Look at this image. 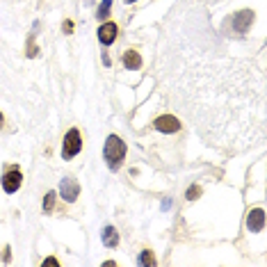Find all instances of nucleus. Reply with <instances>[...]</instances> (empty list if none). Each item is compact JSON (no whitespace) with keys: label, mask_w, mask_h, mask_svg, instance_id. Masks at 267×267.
Listing matches in <instances>:
<instances>
[{"label":"nucleus","mask_w":267,"mask_h":267,"mask_svg":"<svg viewBox=\"0 0 267 267\" xmlns=\"http://www.w3.org/2000/svg\"><path fill=\"white\" fill-rule=\"evenodd\" d=\"M124 155H126V144L117 137V135H110L108 142H105V160H108V167L112 171H117L124 162Z\"/></svg>","instance_id":"1"},{"label":"nucleus","mask_w":267,"mask_h":267,"mask_svg":"<svg viewBox=\"0 0 267 267\" xmlns=\"http://www.w3.org/2000/svg\"><path fill=\"white\" fill-rule=\"evenodd\" d=\"M80 148H82V137H80V130L78 128H71L69 133L64 135V146H62V158L64 160H71L80 153Z\"/></svg>","instance_id":"2"},{"label":"nucleus","mask_w":267,"mask_h":267,"mask_svg":"<svg viewBox=\"0 0 267 267\" xmlns=\"http://www.w3.org/2000/svg\"><path fill=\"white\" fill-rule=\"evenodd\" d=\"M59 194H62V199L64 201H69V203H73L75 199H78V194H80V185H78V181L75 178H64L62 181V185H59Z\"/></svg>","instance_id":"3"},{"label":"nucleus","mask_w":267,"mask_h":267,"mask_svg":"<svg viewBox=\"0 0 267 267\" xmlns=\"http://www.w3.org/2000/svg\"><path fill=\"white\" fill-rule=\"evenodd\" d=\"M19 188H21V169L14 167L10 171H5V176H3V190L7 194H14Z\"/></svg>","instance_id":"4"},{"label":"nucleus","mask_w":267,"mask_h":267,"mask_svg":"<svg viewBox=\"0 0 267 267\" xmlns=\"http://www.w3.org/2000/svg\"><path fill=\"white\" fill-rule=\"evenodd\" d=\"M155 128L160 133H178L181 130V121L176 117H171V114H164V117L155 119Z\"/></svg>","instance_id":"5"},{"label":"nucleus","mask_w":267,"mask_h":267,"mask_svg":"<svg viewBox=\"0 0 267 267\" xmlns=\"http://www.w3.org/2000/svg\"><path fill=\"white\" fill-rule=\"evenodd\" d=\"M117 32H119L117 23H103L99 28V41L105 44V46H110L114 39H117Z\"/></svg>","instance_id":"6"},{"label":"nucleus","mask_w":267,"mask_h":267,"mask_svg":"<svg viewBox=\"0 0 267 267\" xmlns=\"http://www.w3.org/2000/svg\"><path fill=\"white\" fill-rule=\"evenodd\" d=\"M247 226H249V231H251V233L262 231V226H265V213H262L260 208L249 213V217H247Z\"/></svg>","instance_id":"7"},{"label":"nucleus","mask_w":267,"mask_h":267,"mask_svg":"<svg viewBox=\"0 0 267 267\" xmlns=\"http://www.w3.org/2000/svg\"><path fill=\"white\" fill-rule=\"evenodd\" d=\"M124 66L130 69V71L142 69V55H139L137 50H126L124 53Z\"/></svg>","instance_id":"8"},{"label":"nucleus","mask_w":267,"mask_h":267,"mask_svg":"<svg viewBox=\"0 0 267 267\" xmlns=\"http://www.w3.org/2000/svg\"><path fill=\"white\" fill-rule=\"evenodd\" d=\"M253 21V12H240V14L235 16V21H233V28H235V32H244V30L249 28V23Z\"/></svg>","instance_id":"9"},{"label":"nucleus","mask_w":267,"mask_h":267,"mask_svg":"<svg viewBox=\"0 0 267 267\" xmlns=\"http://www.w3.org/2000/svg\"><path fill=\"white\" fill-rule=\"evenodd\" d=\"M103 244L105 247H117L119 244V233L114 226H105L103 228Z\"/></svg>","instance_id":"10"},{"label":"nucleus","mask_w":267,"mask_h":267,"mask_svg":"<svg viewBox=\"0 0 267 267\" xmlns=\"http://www.w3.org/2000/svg\"><path fill=\"white\" fill-rule=\"evenodd\" d=\"M137 262H139V265H151V267H153L155 258H153V253H151V251H142V256L137 258Z\"/></svg>","instance_id":"11"},{"label":"nucleus","mask_w":267,"mask_h":267,"mask_svg":"<svg viewBox=\"0 0 267 267\" xmlns=\"http://www.w3.org/2000/svg\"><path fill=\"white\" fill-rule=\"evenodd\" d=\"M55 208V192H48L44 197V213H50Z\"/></svg>","instance_id":"12"},{"label":"nucleus","mask_w":267,"mask_h":267,"mask_svg":"<svg viewBox=\"0 0 267 267\" xmlns=\"http://www.w3.org/2000/svg\"><path fill=\"white\" fill-rule=\"evenodd\" d=\"M110 7H112V0H103L99 5V14L96 16H99V19H105V16L110 14Z\"/></svg>","instance_id":"13"},{"label":"nucleus","mask_w":267,"mask_h":267,"mask_svg":"<svg viewBox=\"0 0 267 267\" xmlns=\"http://www.w3.org/2000/svg\"><path fill=\"white\" fill-rule=\"evenodd\" d=\"M199 194H201V188H197V185H192V188L188 190V199H190V201H194V199H199Z\"/></svg>","instance_id":"14"},{"label":"nucleus","mask_w":267,"mask_h":267,"mask_svg":"<svg viewBox=\"0 0 267 267\" xmlns=\"http://www.w3.org/2000/svg\"><path fill=\"white\" fill-rule=\"evenodd\" d=\"M28 57H37V46L32 44V41L28 44Z\"/></svg>","instance_id":"15"},{"label":"nucleus","mask_w":267,"mask_h":267,"mask_svg":"<svg viewBox=\"0 0 267 267\" xmlns=\"http://www.w3.org/2000/svg\"><path fill=\"white\" fill-rule=\"evenodd\" d=\"M62 28H64V32L69 35L71 30H73V21H64V25H62Z\"/></svg>","instance_id":"16"},{"label":"nucleus","mask_w":267,"mask_h":267,"mask_svg":"<svg viewBox=\"0 0 267 267\" xmlns=\"http://www.w3.org/2000/svg\"><path fill=\"white\" fill-rule=\"evenodd\" d=\"M50 265H59V262L55 260V258H46V260H44V267H50Z\"/></svg>","instance_id":"17"},{"label":"nucleus","mask_w":267,"mask_h":267,"mask_svg":"<svg viewBox=\"0 0 267 267\" xmlns=\"http://www.w3.org/2000/svg\"><path fill=\"white\" fill-rule=\"evenodd\" d=\"M3 124H5V119H3V114H0V128H3Z\"/></svg>","instance_id":"18"},{"label":"nucleus","mask_w":267,"mask_h":267,"mask_svg":"<svg viewBox=\"0 0 267 267\" xmlns=\"http://www.w3.org/2000/svg\"><path fill=\"white\" fill-rule=\"evenodd\" d=\"M130 3H135V0H130Z\"/></svg>","instance_id":"19"}]
</instances>
